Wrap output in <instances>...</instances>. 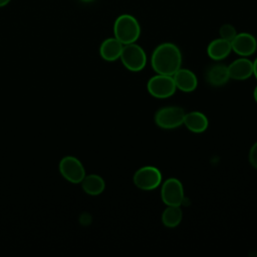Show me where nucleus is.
Wrapping results in <instances>:
<instances>
[{"label": "nucleus", "instance_id": "obj_9", "mask_svg": "<svg viewBox=\"0 0 257 257\" xmlns=\"http://www.w3.org/2000/svg\"><path fill=\"white\" fill-rule=\"evenodd\" d=\"M232 50L240 56L247 57L252 55L257 49L256 38L247 32L237 33L231 41Z\"/></svg>", "mask_w": 257, "mask_h": 257}, {"label": "nucleus", "instance_id": "obj_10", "mask_svg": "<svg viewBox=\"0 0 257 257\" xmlns=\"http://www.w3.org/2000/svg\"><path fill=\"white\" fill-rule=\"evenodd\" d=\"M229 76L235 80H245L253 75V62L247 57H240L228 66Z\"/></svg>", "mask_w": 257, "mask_h": 257}, {"label": "nucleus", "instance_id": "obj_2", "mask_svg": "<svg viewBox=\"0 0 257 257\" xmlns=\"http://www.w3.org/2000/svg\"><path fill=\"white\" fill-rule=\"evenodd\" d=\"M113 34L123 45L134 43L141 35L140 23L133 15L121 14L114 21Z\"/></svg>", "mask_w": 257, "mask_h": 257}, {"label": "nucleus", "instance_id": "obj_3", "mask_svg": "<svg viewBox=\"0 0 257 257\" xmlns=\"http://www.w3.org/2000/svg\"><path fill=\"white\" fill-rule=\"evenodd\" d=\"M119 59L123 66L133 72L143 70L147 64V54L136 42L123 45Z\"/></svg>", "mask_w": 257, "mask_h": 257}, {"label": "nucleus", "instance_id": "obj_13", "mask_svg": "<svg viewBox=\"0 0 257 257\" xmlns=\"http://www.w3.org/2000/svg\"><path fill=\"white\" fill-rule=\"evenodd\" d=\"M123 44L115 37H109L102 41L99 47V54L106 61H114L120 57Z\"/></svg>", "mask_w": 257, "mask_h": 257}, {"label": "nucleus", "instance_id": "obj_20", "mask_svg": "<svg viewBox=\"0 0 257 257\" xmlns=\"http://www.w3.org/2000/svg\"><path fill=\"white\" fill-rule=\"evenodd\" d=\"M253 75L257 79V58H255V60L253 61Z\"/></svg>", "mask_w": 257, "mask_h": 257}, {"label": "nucleus", "instance_id": "obj_19", "mask_svg": "<svg viewBox=\"0 0 257 257\" xmlns=\"http://www.w3.org/2000/svg\"><path fill=\"white\" fill-rule=\"evenodd\" d=\"M249 162L251 166L257 170V142L251 147L249 151Z\"/></svg>", "mask_w": 257, "mask_h": 257}, {"label": "nucleus", "instance_id": "obj_15", "mask_svg": "<svg viewBox=\"0 0 257 257\" xmlns=\"http://www.w3.org/2000/svg\"><path fill=\"white\" fill-rule=\"evenodd\" d=\"M206 79L212 86H222L230 79L228 66L224 64H215L206 72Z\"/></svg>", "mask_w": 257, "mask_h": 257}, {"label": "nucleus", "instance_id": "obj_12", "mask_svg": "<svg viewBox=\"0 0 257 257\" xmlns=\"http://www.w3.org/2000/svg\"><path fill=\"white\" fill-rule=\"evenodd\" d=\"M183 124L192 133L201 134L208 128V117L201 111H190L185 113Z\"/></svg>", "mask_w": 257, "mask_h": 257}, {"label": "nucleus", "instance_id": "obj_1", "mask_svg": "<svg viewBox=\"0 0 257 257\" xmlns=\"http://www.w3.org/2000/svg\"><path fill=\"white\" fill-rule=\"evenodd\" d=\"M151 64L157 73L173 75L182 65L181 50L174 43H162L155 48L151 57Z\"/></svg>", "mask_w": 257, "mask_h": 257}, {"label": "nucleus", "instance_id": "obj_8", "mask_svg": "<svg viewBox=\"0 0 257 257\" xmlns=\"http://www.w3.org/2000/svg\"><path fill=\"white\" fill-rule=\"evenodd\" d=\"M161 198L167 206H181L185 200L183 184L177 178H169L161 188Z\"/></svg>", "mask_w": 257, "mask_h": 257}, {"label": "nucleus", "instance_id": "obj_23", "mask_svg": "<svg viewBox=\"0 0 257 257\" xmlns=\"http://www.w3.org/2000/svg\"><path fill=\"white\" fill-rule=\"evenodd\" d=\"M81 1H83V2H90V1H92V0H81Z\"/></svg>", "mask_w": 257, "mask_h": 257}, {"label": "nucleus", "instance_id": "obj_16", "mask_svg": "<svg viewBox=\"0 0 257 257\" xmlns=\"http://www.w3.org/2000/svg\"><path fill=\"white\" fill-rule=\"evenodd\" d=\"M81 188L82 190L90 196H97L100 195L105 189V182L104 180L96 174L85 175L83 180L81 181Z\"/></svg>", "mask_w": 257, "mask_h": 257}, {"label": "nucleus", "instance_id": "obj_7", "mask_svg": "<svg viewBox=\"0 0 257 257\" xmlns=\"http://www.w3.org/2000/svg\"><path fill=\"white\" fill-rule=\"evenodd\" d=\"M61 176L72 184H80L85 177V169L82 163L73 156H66L59 162Z\"/></svg>", "mask_w": 257, "mask_h": 257}, {"label": "nucleus", "instance_id": "obj_21", "mask_svg": "<svg viewBox=\"0 0 257 257\" xmlns=\"http://www.w3.org/2000/svg\"><path fill=\"white\" fill-rule=\"evenodd\" d=\"M9 2H10V0H0V7L7 5Z\"/></svg>", "mask_w": 257, "mask_h": 257}, {"label": "nucleus", "instance_id": "obj_5", "mask_svg": "<svg viewBox=\"0 0 257 257\" xmlns=\"http://www.w3.org/2000/svg\"><path fill=\"white\" fill-rule=\"evenodd\" d=\"M147 89L156 98H168L176 92L177 87L172 75L157 73L149 79Z\"/></svg>", "mask_w": 257, "mask_h": 257}, {"label": "nucleus", "instance_id": "obj_6", "mask_svg": "<svg viewBox=\"0 0 257 257\" xmlns=\"http://www.w3.org/2000/svg\"><path fill=\"white\" fill-rule=\"evenodd\" d=\"M133 180L139 189L152 191L162 184V173L157 167L145 166L136 171Z\"/></svg>", "mask_w": 257, "mask_h": 257}, {"label": "nucleus", "instance_id": "obj_22", "mask_svg": "<svg viewBox=\"0 0 257 257\" xmlns=\"http://www.w3.org/2000/svg\"><path fill=\"white\" fill-rule=\"evenodd\" d=\"M253 97H254L255 101L257 102V85H256V86H255V88H254V91H253Z\"/></svg>", "mask_w": 257, "mask_h": 257}, {"label": "nucleus", "instance_id": "obj_4", "mask_svg": "<svg viewBox=\"0 0 257 257\" xmlns=\"http://www.w3.org/2000/svg\"><path fill=\"white\" fill-rule=\"evenodd\" d=\"M185 113L184 109L180 106H165L156 112L155 122L161 128L174 130L183 124Z\"/></svg>", "mask_w": 257, "mask_h": 257}, {"label": "nucleus", "instance_id": "obj_14", "mask_svg": "<svg viewBox=\"0 0 257 257\" xmlns=\"http://www.w3.org/2000/svg\"><path fill=\"white\" fill-rule=\"evenodd\" d=\"M232 51L231 42L223 38H217L211 41L207 47V53L213 60H222Z\"/></svg>", "mask_w": 257, "mask_h": 257}, {"label": "nucleus", "instance_id": "obj_11", "mask_svg": "<svg viewBox=\"0 0 257 257\" xmlns=\"http://www.w3.org/2000/svg\"><path fill=\"white\" fill-rule=\"evenodd\" d=\"M172 76L177 89L184 92H192L198 86V78L196 74L187 68H179Z\"/></svg>", "mask_w": 257, "mask_h": 257}, {"label": "nucleus", "instance_id": "obj_17", "mask_svg": "<svg viewBox=\"0 0 257 257\" xmlns=\"http://www.w3.org/2000/svg\"><path fill=\"white\" fill-rule=\"evenodd\" d=\"M183 218V212L180 206H167L162 213V223L168 228L177 227Z\"/></svg>", "mask_w": 257, "mask_h": 257}, {"label": "nucleus", "instance_id": "obj_18", "mask_svg": "<svg viewBox=\"0 0 257 257\" xmlns=\"http://www.w3.org/2000/svg\"><path fill=\"white\" fill-rule=\"evenodd\" d=\"M219 34H220L221 38L231 42L232 39L236 36L237 32H236V29H235V27L233 25H231V24H224V25H222L220 27Z\"/></svg>", "mask_w": 257, "mask_h": 257}]
</instances>
